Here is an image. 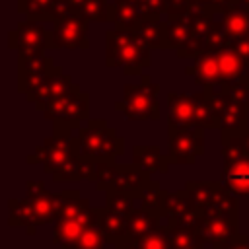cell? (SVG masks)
<instances>
[{
  "instance_id": "15",
  "label": "cell",
  "mask_w": 249,
  "mask_h": 249,
  "mask_svg": "<svg viewBox=\"0 0 249 249\" xmlns=\"http://www.w3.org/2000/svg\"><path fill=\"white\" fill-rule=\"evenodd\" d=\"M185 72L193 74L195 80L198 84H202L204 88H210L214 84L222 86V74H220L218 58H216V49H208V51H202L200 54H196V62L191 68H187Z\"/></svg>"
},
{
  "instance_id": "3",
  "label": "cell",
  "mask_w": 249,
  "mask_h": 249,
  "mask_svg": "<svg viewBox=\"0 0 249 249\" xmlns=\"http://www.w3.org/2000/svg\"><path fill=\"white\" fill-rule=\"evenodd\" d=\"M78 150L80 158L101 163V161H115V156L123 152V142L115 134L113 128H107L103 121L89 123L88 128H80L78 132Z\"/></svg>"
},
{
  "instance_id": "11",
  "label": "cell",
  "mask_w": 249,
  "mask_h": 249,
  "mask_svg": "<svg viewBox=\"0 0 249 249\" xmlns=\"http://www.w3.org/2000/svg\"><path fill=\"white\" fill-rule=\"evenodd\" d=\"M95 214H97V208H91L89 212H86L84 216H78V218H58V220H54L53 222L54 224V228H53V243L58 249H74L78 237L91 224Z\"/></svg>"
},
{
  "instance_id": "30",
  "label": "cell",
  "mask_w": 249,
  "mask_h": 249,
  "mask_svg": "<svg viewBox=\"0 0 249 249\" xmlns=\"http://www.w3.org/2000/svg\"><path fill=\"white\" fill-rule=\"evenodd\" d=\"M226 249H249V237L247 235H243V233H239Z\"/></svg>"
},
{
  "instance_id": "24",
  "label": "cell",
  "mask_w": 249,
  "mask_h": 249,
  "mask_svg": "<svg viewBox=\"0 0 249 249\" xmlns=\"http://www.w3.org/2000/svg\"><path fill=\"white\" fill-rule=\"evenodd\" d=\"M218 189H220L218 183H202V181H189V183L185 185V191H187L191 202H193L198 210L206 208V206L214 200Z\"/></svg>"
},
{
  "instance_id": "13",
  "label": "cell",
  "mask_w": 249,
  "mask_h": 249,
  "mask_svg": "<svg viewBox=\"0 0 249 249\" xmlns=\"http://www.w3.org/2000/svg\"><path fill=\"white\" fill-rule=\"evenodd\" d=\"M74 91H78V88L68 80V76H64L62 72H58V70L54 68V70L51 72V76L47 78V82L37 89V93H35L29 101H33L39 109H47V107L53 105L54 101H58V99H62V97L74 93Z\"/></svg>"
},
{
  "instance_id": "4",
  "label": "cell",
  "mask_w": 249,
  "mask_h": 249,
  "mask_svg": "<svg viewBox=\"0 0 249 249\" xmlns=\"http://www.w3.org/2000/svg\"><path fill=\"white\" fill-rule=\"evenodd\" d=\"M224 171L220 185L237 198L249 196V156L235 136L224 138Z\"/></svg>"
},
{
  "instance_id": "22",
  "label": "cell",
  "mask_w": 249,
  "mask_h": 249,
  "mask_svg": "<svg viewBox=\"0 0 249 249\" xmlns=\"http://www.w3.org/2000/svg\"><path fill=\"white\" fill-rule=\"evenodd\" d=\"M191 208H196V206L191 202V198H189V195H187L185 189H183V191H175V193H165V195H163L161 220L167 224V222L179 218L181 214H185V212L191 210Z\"/></svg>"
},
{
  "instance_id": "26",
  "label": "cell",
  "mask_w": 249,
  "mask_h": 249,
  "mask_svg": "<svg viewBox=\"0 0 249 249\" xmlns=\"http://www.w3.org/2000/svg\"><path fill=\"white\" fill-rule=\"evenodd\" d=\"M132 243V249H171V241H169V228L165 224H161L160 228H156L154 231L136 237V239H128Z\"/></svg>"
},
{
  "instance_id": "31",
  "label": "cell",
  "mask_w": 249,
  "mask_h": 249,
  "mask_svg": "<svg viewBox=\"0 0 249 249\" xmlns=\"http://www.w3.org/2000/svg\"><path fill=\"white\" fill-rule=\"evenodd\" d=\"M235 138L239 140V144H241L243 152L249 156V132H243V134H239V136H235Z\"/></svg>"
},
{
  "instance_id": "28",
  "label": "cell",
  "mask_w": 249,
  "mask_h": 249,
  "mask_svg": "<svg viewBox=\"0 0 249 249\" xmlns=\"http://www.w3.org/2000/svg\"><path fill=\"white\" fill-rule=\"evenodd\" d=\"M105 208H109L115 214H121L124 218H128L136 210V196H130V195L109 189L107 195H105Z\"/></svg>"
},
{
  "instance_id": "8",
  "label": "cell",
  "mask_w": 249,
  "mask_h": 249,
  "mask_svg": "<svg viewBox=\"0 0 249 249\" xmlns=\"http://www.w3.org/2000/svg\"><path fill=\"white\" fill-rule=\"evenodd\" d=\"M12 37H16L14 49H18L19 58H37L43 56L45 47H51V33L43 29V25L35 19L21 21L16 31H12Z\"/></svg>"
},
{
  "instance_id": "25",
  "label": "cell",
  "mask_w": 249,
  "mask_h": 249,
  "mask_svg": "<svg viewBox=\"0 0 249 249\" xmlns=\"http://www.w3.org/2000/svg\"><path fill=\"white\" fill-rule=\"evenodd\" d=\"M169 228V241L171 249H204V241L196 230L167 226Z\"/></svg>"
},
{
  "instance_id": "2",
  "label": "cell",
  "mask_w": 249,
  "mask_h": 249,
  "mask_svg": "<svg viewBox=\"0 0 249 249\" xmlns=\"http://www.w3.org/2000/svg\"><path fill=\"white\" fill-rule=\"evenodd\" d=\"M169 124L179 128H204V126H218L220 119L210 103L204 97H189L181 93H169Z\"/></svg>"
},
{
  "instance_id": "20",
  "label": "cell",
  "mask_w": 249,
  "mask_h": 249,
  "mask_svg": "<svg viewBox=\"0 0 249 249\" xmlns=\"http://www.w3.org/2000/svg\"><path fill=\"white\" fill-rule=\"evenodd\" d=\"M222 31L230 41L249 37V10L235 6L230 12H226V18L222 21Z\"/></svg>"
},
{
  "instance_id": "14",
  "label": "cell",
  "mask_w": 249,
  "mask_h": 249,
  "mask_svg": "<svg viewBox=\"0 0 249 249\" xmlns=\"http://www.w3.org/2000/svg\"><path fill=\"white\" fill-rule=\"evenodd\" d=\"M150 181H152L150 179V173H146L144 169H140L136 163L117 165V175H115V183H113L111 189L138 198Z\"/></svg>"
},
{
  "instance_id": "21",
  "label": "cell",
  "mask_w": 249,
  "mask_h": 249,
  "mask_svg": "<svg viewBox=\"0 0 249 249\" xmlns=\"http://www.w3.org/2000/svg\"><path fill=\"white\" fill-rule=\"evenodd\" d=\"M132 156H134L132 163H136L146 173H154V171L165 173L167 171L169 160L165 156H161V152L158 148H154V146H136Z\"/></svg>"
},
{
  "instance_id": "7",
  "label": "cell",
  "mask_w": 249,
  "mask_h": 249,
  "mask_svg": "<svg viewBox=\"0 0 249 249\" xmlns=\"http://www.w3.org/2000/svg\"><path fill=\"white\" fill-rule=\"evenodd\" d=\"M51 49H88L86 21L82 16L70 12L56 19L54 29L51 31Z\"/></svg>"
},
{
  "instance_id": "5",
  "label": "cell",
  "mask_w": 249,
  "mask_h": 249,
  "mask_svg": "<svg viewBox=\"0 0 249 249\" xmlns=\"http://www.w3.org/2000/svg\"><path fill=\"white\" fill-rule=\"evenodd\" d=\"M117 109L134 121L158 119V86L148 76H142L140 84H126L123 88V103H117Z\"/></svg>"
},
{
  "instance_id": "16",
  "label": "cell",
  "mask_w": 249,
  "mask_h": 249,
  "mask_svg": "<svg viewBox=\"0 0 249 249\" xmlns=\"http://www.w3.org/2000/svg\"><path fill=\"white\" fill-rule=\"evenodd\" d=\"M216 58H218V66H220V74H222V84L239 80L245 66L249 64V60L245 56H241L230 45H224V47L216 49Z\"/></svg>"
},
{
  "instance_id": "19",
  "label": "cell",
  "mask_w": 249,
  "mask_h": 249,
  "mask_svg": "<svg viewBox=\"0 0 249 249\" xmlns=\"http://www.w3.org/2000/svg\"><path fill=\"white\" fill-rule=\"evenodd\" d=\"M160 226H161V216L158 212H152V210L140 206L128 216V237L126 239L142 237Z\"/></svg>"
},
{
  "instance_id": "23",
  "label": "cell",
  "mask_w": 249,
  "mask_h": 249,
  "mask_svg": "<svg viewBox=\"0 0 249 249\" xmlns=\"http://www.w3.org/2000/svg\"><path fill=\"white\" fill-rule=\"evenodd\" d=\"M66 6L70 8V12L82 16L84 19H95V21H103L109 19V8L105 4V0H64Z\"/></svg>"
},
{
  "instance_id": "10",
  "label": "cell",
  "mask_w": 249,
  "mask_h": 249,
  "mask_svg": "<svg viewBox=\"0 0 249 249\" xmlns=\"http://www.w3.org/2000/svg\"><path fill=\"white\" fill-rule=\"evenodd\" d=\"M45 115L54 119L56 124H64V126L76 124L82 119H86V115H88V95L74 91V93L54 101L53 105H49L45 109Z\"/></svg>"
},
{
  "instance_id": "6",
  "label": "cell",
  "mask_w": 249,
  "mask_h": 249,
  "mask_svg": "<svg viewBox=\"0 0 249 249\" xmlns=\"http://www.w3.org/2000/svg\"><path fill=\"white\" fill-rule=\"evenodd\" d=\"M204 152L202 128H179L169 124V156L171 163H195Z\"/></svg>"
},
{
  "instance_id": "1",
  "label": "cell",
  "mask_w": 249,
  "mask_h": 249,
  "mask_svg": "<svg viewBox=\"0 0 249 249\" xmlns=\"http://www.w3.org/2000/svg\"><path fill=\"white\" fill-rule=\"evenodd\" d=\"M107 66H123L126 74H140L150 64V47L136 31H107Z\"/></svg>"
},
{
  "instance_id": "18",
  "label": "cell",
  "mask_w": 249,
  "mask_h": 249,
  "mask_svg": "<svg viewBox=\"0 0 249 249\" xmlns=\"http://www.w3.org/2000/svg\"><path fill=\"white\" fill-rule=\"evenodd\" d=\"M99 224H101V231L105 239L113 245L128 237V218L115 214L109 208H99Z\"/></svg>"
},
{
  "instance_id": "29",
  "label": "cell",
  "mask_w": 249,
  "mask_h": 249,
  "mask_svg": "<svg viewBox=\"0 0 249 249\" xmlns=\"http://www.w3.org/2000/svg\"><path fill=\"white\" fill-rule=\"evenodd\" d=\"M163 195H165V191H161L160 183H158V181H150V183L146 185V189L142 191V195L138 196L140 206H142V208H148V210H152V212H158V214L161 216Z\"/></svg>"
},
{
  "instance_id": "12",
  "label": "cell",
  "mask_w": 249,
  "mask_h": 249,
  "mask_svg": "<svg viewBox=\"0 0 249 249\" xmlns=\"http://www.w3.org/2000/svg\"><path fill=\"white\" fill-rule=\"evenodd\" d=\"M27 198L33 204L35 210V226H45L56 220V206L58 198L56 195L49 193L41 181H29L27 183Z\"/></svg>"
},
{
  "instance_id": "27",
  "label": "cell",
  "mask_w": 249,
  "mask_h": 249,
  "mask_svg": "<svg viewBox=\"0 0 249 249\" xmlns=\"http://www.w3.org/2000/svg\"><path fill=\"white\" fill-rule=\"evenodd\" d=\"M105 243H107V239H105V235H103V231H101V224H99V208H97L95 218H93L91 224L84 230V233L78 237L74 249H103Z\"/></svg>"
},
{
  "instance_id": "32",
  "label": "cell",
  "mask_w": 249,
  "mask_h": 249,
  "mask_svg": "<svg viewBox=\"0 0 249 249\" xmlns=\"http://www.w3.org/2000/svg\"><path fill=\"white\" fill-rule=\"evenodd\" d=\"M247 107H249V99H247Z\"/></svg>"
},
{
  "instance_id": "17",
  "label": "cell",
  "mask_w": 249,
  "mask_h": 249,
  "mask_svg": "<svg viewBox=\"0 0 249 249\" xmlns=\"http://www.w3.org/2000/svg\"><path fill=\"white\" fill-rule=\"evenodd\" d=\"M8 212H10L8 222L12 228H25V231L29 235H33L37 231L35 210H33V204L27 196L25 198H10L8 200Z\"/></svg>"
},
{
  "instance_id": "9",
  "label": "cell",
  "mask_w": 249,
  "mask_h": 249,
  "mask_svg": "<svg viewBox=\"0 0 249 249\" xmlns=\"http://www.w3.org/2000/svg\"><path fill=\"white\" fill-rule=\"evenodd\" d=\"M237 220L230 218H212V216H202L198 233L204 243H208L212 249H226L237 235Z\"/></svg>"
}]
</instances>
